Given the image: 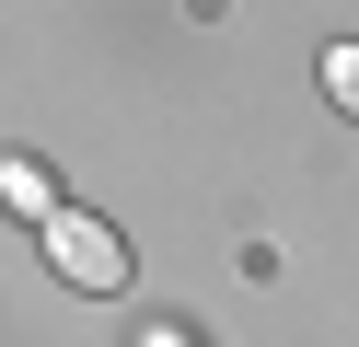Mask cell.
Segmentation results:
<instances>
[{"label":"cell","instance_id":"obj_1","mask_svg":"<svg viewBox=\"0 0 359 347\" xmlns=\"http://www.w3.org/2000/svg\"><path fill=\"white\" fill-rule=\"evenodd\" d=\"M35 243H47V266L70 278L81 301H116V290H128V243H116V220H93V208H58Z\"/></svg>","mask_w":359,"mask_h":347},{"label":"cell","instance_id":"obj_2","mask_svg":"<svg viewBox=\"0 0 359 347\" xmlns=\"http://www.w3.org/2000/svg\"><path fill=\"white\" fill-rule=\"evenodd\" d=\"M0 208L47 231V220H58V208H70V197H58V174H47V162H0Z\"/></svg>","mask_w":359,"mask_h":347},{"label":"cell","instance_id":"obj_3","mask_svg":"<svg viewBox=\"0 0 359 347\" xmlns=\"http://www.w3.org/2000/svg\"><path fill=\"white\" fill-rule=\"evenodd\" d=\"M325 93H336V104L359 116V46H325Z\"/></svg>","mask_w":359,"mask_h":347},{"label":"cell","instance_id":"obj_4","mask_svg":"<svg viewBox=\"0 0 359 347\" xmlns=\"http://www.w3.org/2000/svg\"><path fill=\"white\" fill-rule=\"evenodd\" d=\"M140 347H197V336H186V324H140Z\"/></svg>","mask_w":359,"mask_h":347}]
</instances>
